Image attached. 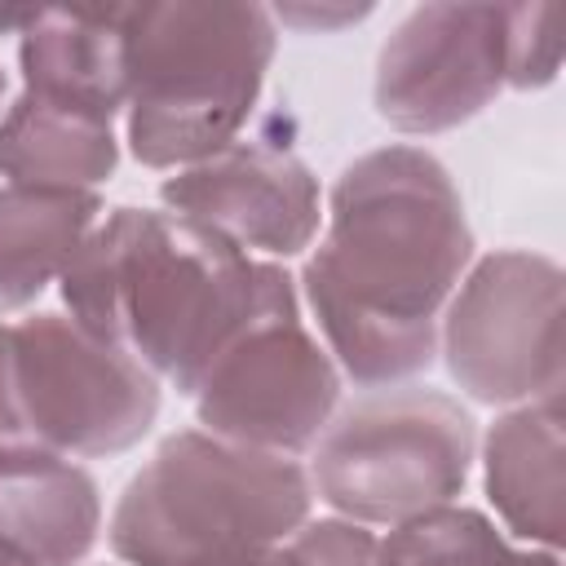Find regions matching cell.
<instances>
[{"label":"cell","instance_id":"18","mask_svg":"<svg viewBox=\"0 0 566 566\" xmlns=\"http://www.w3.org/2000/svg\"><path fill=\"white\" fill-rule=\"evenodd\" d=\"M296 566H385L380 562V539L363 531V522L349 517H323L305 522L287 539Z\"/></svg>","mask_w":566,"mask_h":566},{"label":"cell","instance_id":"10","mask_svg":"<svg viewBox=\"0 0 566 566\" xmlns=\"http://www.w3.org/2000/svg\"><path fill=\"white\" fill-rule=\"evenodd\" d=\"M159 199L239 252L296 256L318 234V177L283 146L230 142L159 186Z\"/></svg>","mask_w":566,"mask_h":566},{"label":"cell","instance_id":"12","mask_svg":"<svg viewBox=\"0 0 566 566\" xmlns=\"http://www.w3.org/2000/svg\"><path fill=\"white\" fill-rule=\"evenodd\" d=\"M486 495L504 526L548 553L562 548L566 531V433L562 394L504 411L482 447Z\"/></svg>","mask_w":566,"mask_h":566},{"label":"cell","instance_id":"4","mask_svg":"<svg viewBox=\"0 0 566 566\" xmlns=\"http://www.w3.org/2000/svg\"><path fill=\"white\" fill-rule=\"evenodd\" d=\"M119 13L128 146L146 168L199 164L248 124L270 57L274 18L261 4H133Z\"/></svg>","mask_w":566,"mask_h":566},{"label":"cell","instance_id":"8","mask_svg":"<svg viewBox=\"0 0 566 566\" xmlns=\"http://www.w3.org/2000/svg\"><path fill=\"white\" fill-rule=\"evenodd\" d=\"M451 380L478 402L562 394V270L539 252L482 256L442 318Z\"/></svg>","mask_w":566,"mask_h":566},{"label":"cell","instance_id":"16","mask_svg":"<svg viewBox=\"0 0 566 566\" xmlns=\"http://www.w3.org/2000/svg\"><path fill=\"white\" fill-rule=\"evenodd\" d=\"M385 566H562L548 548H513L478 509H429L389 531Z\"/></svg>","mask_w":566,"mask_h":566},{"label":"cell","instance_id":"6","mask_svg":"<svg viewBox=\"0 0 566 566\" xmlns=\"http://www.w3.org/2000/svg\"><path fill=\"white\" fill-rule=\"evenodd\" d=\"M473 464V420L438 389H389L345 407L318 438L314 486L349 522H407L451 504Z\"/></svg>","mask_w":566,"mask_h":566},{"label":"cell","instance_id":"15","mask_svg":"<svg viewBox=\"0 0 566 566\" xmlns=\"http://www.w3.org/2000/svg\"><path fill=\"white\" fill-rule=\"evenodd\" d=\"M102 217L93 190L0 186V314L31 305L80 252Z\"/></svg>","mask_w":566,"mask_h":566},{"label":"cell","instance_id":"19","mask_svg":"<svg viewBox=\"0 0 566 566\" xmlns=\"http://www.w3.org/2000/svg\"><path fill=\"white\" fill-rule=\"evenodd\" d=\"M367 9H345V13H296V9H287L283 18L287 22H305V27H332V22H354V18H363Z\"/></svg>","mask_w":566,"mask_h":566},{"label":"cell","instance_id":"17","mask_svg":"<svg viewBox=\"0 0 566 566\" xmlns=\"http://www.w3.org/2000/svg\"><path fill=\"white\" fill-rule=\"evenodd\" d=\"M562 9L553 4H509V84L513 88H544L562 62L557 35Z\"/></svg>","mask_w":566,"mask_h":566},{"label":"cell","instance_id":"9","mask_svg":"<svg viewBox=\"0 0 566 566\" xmlns=\"http://www.w3.org/2000/svg\"><path fill=\"white\" fill-rule=\"evenodd\" d=\"M509 84V4H420L380 49L376 111L398 133L460 128Z\"/></svg>","mask_w":566,"mask_h":566},{"label":"cell","instance_id":"1","mask_svg":"<svg viewBox=\"0 0 566 566\" xmlns=\"http://www.w3.org/2000/svg\"><path fill=\"white\" fill-rule=\"evenodd\" d=\"M469 256L460 190L429 150L380 146L336 177L301 283L354 385H398L433 363L438 310Z\"/></svg>","mask_w":566,"mask_h":566},{"label":"cell","instance_id":"11","mask_svg":"<svg viewBox=\"0 0 566 566\" xmlns=\"http://www.w3.org/2000/svg\"><path fill=\"white\" fill-rule=\"evenodd\" d=\"M102 531L88 469L44 447H0V544L35 566H75Z\"/></svg>","mask_w":566,"mask_h":566},{"label":"cell","instance_id":"13","mask_svg":"<svg viewBox=\"0 0 566 566\" xmlns=\"http://www.w3.org/2000/svg\"><path fill=\"white\" fill-rule=\"evenodd\" d=\"M18 62L22 93L115 124L124 106V40L115 9H35Z\"/></svg>","mask_w":566,"mask_h":566},{"label":"cell","instance_id":"2","mask_svg":"<svg viewBox=\"0 0 566 566\" xmlns=\"http://www.w3.org/2000/svg\"><path fill=\"white\" fill-rule=\"evenodd\" d=\"M270 279V261L181 212L115 208L62 270V301L84 332L195 398Z\"/></svg>","mask_w":566,"mask_h":566},{"label":"cell","instance_id":"20","mask_svg":"<svg viewBox=\"0 0 566 566\" xmlns=\"http://www.w3.org/2000/svg\"><path fill=\"white\" fill-rule=\"evenodd\" d=\"M256 566H296V557H292V548H287V544H279V548H270Z\"/></svg>","mask_w":566,"mask_h":566},{"label":"cell","instance_id":"21","mask_svg":"<svg viewBox=\"0 0 566 566\" xmlns=\"http://www.w3.org/2000/svg\"><path fill=\"white\" fill-rule=\"evenodd\" d=\"M0 566H35V562H27L22 553H13V548H4V544H0Z\"/></svg>","mask_w":566,"mask_h":566},{"label":"cell","instance_id":"3","mask_svg":"<svg viewBox=\"0 0 566 566\" xmlns=\"http://www.w3.org/2000/svg\"><path fill=\"white\" fill-rule=\"evenodd\" d=\"M310 500L296 460L181 429L124 486L111 548L128 566H256L305 526Z\"/></svg>","mask_w":566,"mask_h":566},{"label":"cell","instance_id":"7","mask_svg":"<svg viewBox=\"0 0 566 566\" xmlns=\"http://www.w3.org/2000/svg\"><path fill=\"white\" fill-rule=\"evenodd\" d=\"M336 398L340 371L305 332L292 274L274 265L265 296L195 389L199 424L212 438L292 455L327 429Z\"/></svg>","mask_w":566,"mask_h":566},{"label":"cell","instance_id":"14","mask_svg":"<svg viewBox=\"0 0 566 566\" xmlns=\"http://www.w3.org/2000/svg\"><path fill=\"white\" fill-rule=\"evenodd\" d=\"M119 164L111 119L18 93L0 119V172L13 186L88 190Z\"/></svg>","mask_w":566,"mask_h":566},{"label":"cell","instance_id":"5","mask_svg":"<svg viewBox=\"0 0 566 566\" xmlns=\"http://www.w3.org/2000/svg\"><path fill=\"white\" fill-rule=\"evenodd\" d=\"M159 380L66 314L0 323V447L115 455L150 433Z\"/></svg>","mask_w":566,"mask_h":566},{"label":"cell","instance_id":"22","mask_svg":"<svg viewBox=\"0 0 566 566\" xmlns=\"http://www.w3.org/2000/svg\"><path fill=\"white\" fill-rule=\"evenodd\" d=\"M0 93H4V71H0Z\"/></svg>","mask_w":566,"mask_h":566}]
</instances>
